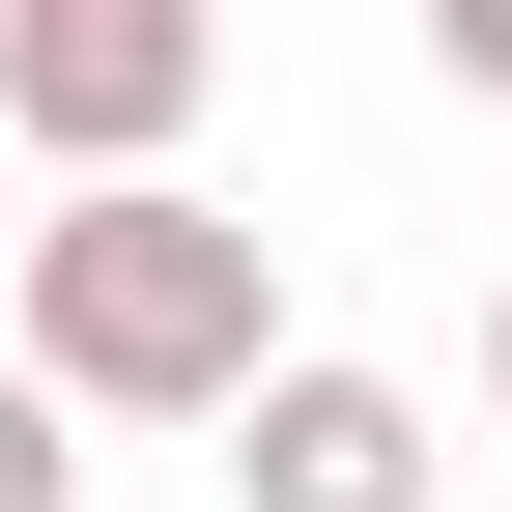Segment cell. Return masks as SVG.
I'll return each instance as SVG.
<instances>
[{"instance_id":"obj_1","label":"cell","mask_w":512,"mask_h":512,"mask_svg":"<svg viewBox=\"0 0 512 512\" xmlns=\"http://www.w3.org/2000/svg\"><path fill=\"white\" fill-rule=\"evenodd\" d=\"M29 399L256 427V399H285V256H256L200 171H171V200H57V228H29Z\"/></svg>"},{"instance_id":"obj_5","label":"cell","mask_w":512,"mask_h":512,"mask_svg":"<svg viewBox=\"0 0 512 512\" xmlns=\"http://www.w3.org/2000/svg\"><path fill=\"white\" fill-rule=\"evenodd\" d=\"M427 86H484V114H512V0H427Z\"/></svg>"},{"instance_id":"obj_6","label":"cell","mask_w":512,"mask_h":512,"mask_svg":"<svg viewBox=\"0 0 512 512\" xmlns=\"http://www.w3.org/2000/svg\"><path fill=\"white\" fill-rule=\"evenodd\" d=\"M484 399H512V285H484Z\"/></svg>"},{"instance_id":"obj_2","label":"cell","mask_w":512,"mask_h":512,"mask_svg":"<svg viewBox=\"0 0 512 512\" xmlns=\"http://www.w3.org/2000/svg\"><path fill=\"white\" fill-rule=\"evenodd\" d=\"M200 86H228V29H200V0H0V114H29L86 200H171Z\"/></svg>"},{"instance_id":"obj_3","label":"cell","mask_w":512,"mask_h":512,"mask_svg":"<svg viewBox=\"0 0 512 512\" xmlns=\"http://www.w3.org/2000/svg\"><path fill=\"white\" fill-rule=\"evenodd\" d=\"M228 512H427V399L399 370H285L228 427Z\"/></svg>"},{"instance_id":"obj_4","label":"cell","mask_w":512,"mask_h":512,"mask_svg":"<svg viewBox=\"0 0 512 512\" xmlns=\"http://www.w3.org/2000/svg\"><path fill=\"white\" fill-rule=\"evenodd\" d=\"M0 512H86V456H57V399L0 370Z\"/></svg>"}]
</instances>
